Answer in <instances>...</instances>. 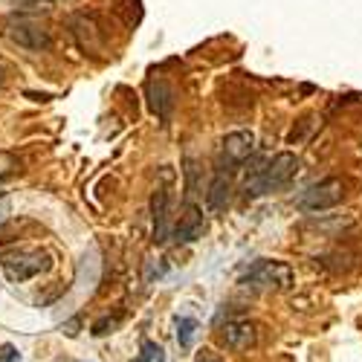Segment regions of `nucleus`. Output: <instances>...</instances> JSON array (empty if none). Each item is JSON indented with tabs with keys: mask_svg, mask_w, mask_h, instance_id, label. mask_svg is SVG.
I'll list each match as a JSON object with an SVG mask.
<instances>
[{
	"mask_svg": "<svg viewBox=\"0 0 362 362\" xmlns=\"http://www.w3.org/2000/svg\"><path fill=\"white\" fill-rule=\"evenodd\" d=\"M240 284H247L252 290H290L296 284V273L284 261H255Z\"/></svg>",
	"mask_w": 362,
	"mask_h": 362,
	"instance_id": "obj_1",
	"label": "nucleus"
},
{
	"mask_svg": "<svg viewBox=\"0 0 362 362\" xmlns=\"http://www.w3.org/2000/svg\"><path fill=\"white\" fill-rule=\"evenodd\" d=\"M342 200H345V183L339 177H325L301 192L296 197V206L301 212H327V209L339 206Z\"/></svg>",
	"mask_w": 362,
	"mask_h": 362,
	"instance_id": "obj_2",
	"label": "nucleus"
},
{
	"mask_svg": "<svg viewBox=\"0 0 362 362\" xmlns=\"http://www.w3.org/2000/svg\"><path fill=\"white\" fill-rule=\"evenodd\" d=\"M4 264V273L9 281H26V279H35L41 273L49 269V255L44 250H18L0 258Z\"/></svg>",
	"mask_w": 362,
	"mask_h": 362,
	"instance_id": "obj_3",
	"label": "nucleus"
},
{
	"mask_svg": "<svg viewBox=\"0 0 362 362\" xmlns=\"http://www.w3.org/2000/svg\"><path fill=\"white\" fill-rule=\"evenodd\" d=\"M255 154V134L252 131H232L221 139L218 148V171H232L238 165H244Z\"/></svg>",
	"mask_w": 362,
	"mask_h": 362,
	"instance_id": "obj_4",
	"label": "nucleus"
},
{
	"mask_svg": "<svg viewBox=\"0 0 362 362\" xmlns=\"http://www.w3.org/2000/svg\"><path fill=\"white\" fill-rule=\"evenodd\" d=\"M298 174V157L290 151H281L273 160H267L264 165V194L269 192H281L284 186H290Z\"/></svg>",
	"mask_w": 362,
	"mask_h": 362,
	"instance_id": "obj_5",
	"label": "nucleus"
},
{
	"mask_svg": "<svg viewBox=\"0 0 362 362\" xmlns=\"http://www.w3.org/2000/svg\"><path fill=\"white\" fill-rule=\"evenodd\" d=\"M151 238L154 244H165L171 238V189L157 186L151 197Z\"/></svg>",
	"mask_w": 362,
	"mask_h": 362,
	"instance_id": "obj_6",
	"label": "nucleus"
},
{
	"mask_svg": "<svg viewBox=\"0 0 362 362\" xmlns=\"http://www.w3.org/2000/svg\"><path fill=\"white\" fill-rule=\"evenodd\" d=\"M221 345L229 351H252L258 345V325L250 319H232L221 327Z\"/></svg>",
	"mask_w": 362,
	"mask_h": 362,
	"instance_id": "obj_7",
	"label": "nucleus"
},
{
	"mask_svg": "<svg viewBox=\"0 0 362 362\" xmlns=\"http://www.w3.org/2000/svg\"><path fill=\"white\" fill-rule=\"evenodd\" d=\"M171 232H174V240H177V244H194V240L203 238V232H206L203 209L194 206V203H189V206L183 209V215H180V221L171 226Z\"/></svg>",
	"mask_w": 362,
	"mask_h": 362,
	"instance_id": "obj_8",
	"label": "nucleus"
},
{
	"mask_svg": "<svg viewBox=\"0 0 362 362\" xmlns=\"http://www.w3.org/2000/svg\"><path fill=\"white\" fill-rule=\"evenodd\" d=\"M9 38H12L18 47L33 49V52L49 49V44H52V38H49V33H47V26L33 23V21H21V23H15V26L9 29Z\"/></svg>",
	"mask_w": 362,
	"mask_h": 362,
	"instance_id": "obj_9",
	"label": "nucleus"
},
{
	"mask_svg": "<svg viewBox=\"0 0 362 362\" xmlns=\"http://www.w3.org/2000/svg\"><path fill=\"white\" fill-rule=\"evenodd\" d=\"M151 107H154L157 119L163 125L171 122V113H174V90L168 87V81L157 78V81H151Z\"/></svg>",
	"mask_w": 362,
	"mask_h": 362,
	"instance_id": "obj_10",
	"label": "nucleus"
},
{
	"mask_svg": "<svg viewBox=\"0 0 362 362\" xmlns=\"http://www.w3.org/2000/svg\"><path fill=\"white\" fill-rule=\"evenodd\" d=\"M232 200V180L226 171H218L212 177V183H209V192H206V206L209 212H223Z\"/></svg>",
	"mask_w": 362,
	"mask_h": 362,
	"instance_id": "obj_11",
	"label": "nucleus"
},
{
	"mask_svg": "<svg viewBox=\"0 0 362 362\" xmlns=\"http://www.w3.org/2000/svg\"><path fill=\"white\" fill-rule=\"evenodd\" d=\"M264 165H267V160H255L250 165V171L244 174V194L250 200L264 197Z\"/></svg>",
	"mask_w": 362,
	"mask_h": 362,
	"instance_id": "obj_12",
	"label": "nucleus"
},
{
	"mask_svg": "<svg viewBox=\"0 0 362 362\" xmlns=\"http://www.w3.org/2000/svg\"><path fill=\"white\" fill-rule=\"evenodd\" d=\"M194 327H197V322L189 319V316H180L177 319V342H180V348H192L194 334H197Z\"/></svg>",
	"mask_w": 362,
	"mask_h": 362,
	"instance_id": "obj_13",
	"label": "nucleus"
},
{
	"mask_svg": "<svg viewBox=\"0 0 362 362\" xmlns=\"http://www.w3.org/2000/svg\"><path fill=\"white\" fill-rule=\"evenodd\" d=\"M139 359H142V362H165L163 348H160L157 342H151V339L142 342V356H139Z\"/></svg>",
	"mask_w": 362,
	"mask_h": 362,
	"instance_id": "obj_14",
	"label": "nucleus"
},
{
	"mask_svg": "<svg viewBox=\"0 0 362 362\" xmlns=\"http://www.w3.org/2000/svg\"><path fill=\"white\" fill-rule=\"evenodd\" d=\"M119 325V319H102L93 325V337H105V334H113V327Z\"/></svg>",
	"mask_w": 362,
	"mask_h": 362,
	"instance_id": "obj_15",
	"label": "nucleus"
},
{
	"mask_svg": "<svg viewBox=\"0 0 362 362\" xmlns=\"http://www.w3.org/2000/svg\"><path fill=\"white\" fill-rule=\"evenodd\" d=\"M0 362H21V351L15 345H0Z\"/></svg>",
	"mask_w": 362,
	"mask_h": 362,
	"instance_id": "obj_16",
	"label": "nucleus"
},
{
	"mask_svg": "<svg viewBox=\"0 0 362 362\" xmlns=\"http://www.w3.org/2000/svg\"><path fill=\"white\" fill-rule=\"evenodd\" d=\"M194 362H223V359H221V356H218L215 351H200Z\"/></svg>",
	"mask_w": 362,
	"mask_h": 362,
	"instance_id": "obj_17",
	"label": "nucleus"
},
{
	"mask_svg": "<svg viewBox=\"0 0 362 362\" xmlns=\"http://www.w3.org/2000/svg\"><path fill=\"white\" fill-rule=\"evenodd\" d=\"M76 327H78V319H73V322H67V325H64V330H67V337H76V334H78V330H76Z\"/></svg>",
	"mask_w": 362,
	"mask_h": 362,
	"instance_id": "obj_18",
	"label": "nucleus"
},
{
	"mask_svg": "<svg viewBox=\"0 0 362 362\" xmlns=\"http://www.w3.org/2000/svg\"><path fill=\"white\" fill-rule=\"evenodd\" d=\"M0 84H4V67H0Z\"/></svg>",
	"mask_w": 362,
	"mask_h": 362,
	"instance_id": "obj_19",
	"label": "nucleus"
},
{
	"mask_svg": "<svg viewBox=\"0 0 362 362\" xmlns=\"http://www.w3.org/2000/svg\"><path fill=\"white\" fill-rule=\"evenodd\" d=\"M41 4H44V6H47V4H49V0H41Z\"/></svg>",
	"mask_w": 362,
	"mask_h": 362,
	"instance_id": "obj_20",
	"label": "nucleus"
},
{
	"mask_svg": "<svg viewBox=\"0 0 362 362\" xmlns=\"http://www.w3.org/2000/svg\"><path fill=\"white\" fill-rule=\"evenodd\" d=\"M136 362H142V359H136Z\"/></svg>",
	"mask_w": 362,
	"mask_h": 362,
	"instance_id": "obj_21",
	"label": "nucleus"
}]
</instances>
